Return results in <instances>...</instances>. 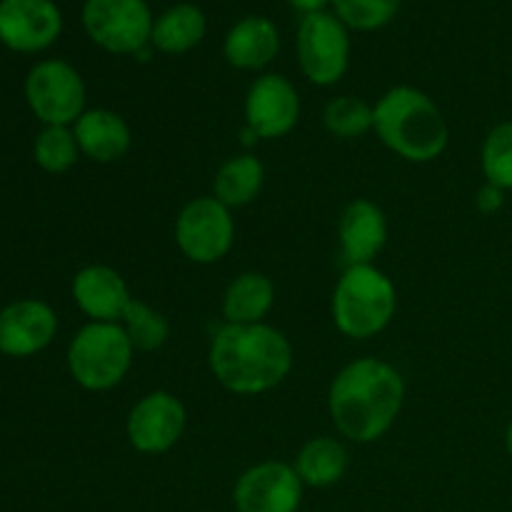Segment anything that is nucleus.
Segmentation results:
<instances>
[{
  "label": "nucleus",
  "instance_id": "obj_8",
  "mask_svg": "<svg viewBox=\"0 0 512 512\" xmlns=\"http://www.w3.org/2000/svg\"><path fill=\"white\" fill-rule=\"evenodd\" d=\"M235 240V220L228 205L215 195L195 198L180 210L175 223V243L180 253L198 265H213L230 253Z\"/></svg>",
  "mask_w": 512,
  "mask_h": 512
},
{
  "label": "nucleus",
  "instance_id": "obj_7",
  "mask_svg": "<svg viewBox=\"0 0 512 512\" xmlns=\"http://www.w3.org/2000/svg\"><path fill=\"white\" fill-rule=\"evenodd\" d=\"M25 100L43 125H75L85 113V83L65 60H40L25 78Z\"/></svg>",
  "mask_w": 512,
  "mask_h": 512
},
{
  "label": "nucleus",
  "instance_id": "obj_28",
  "mask_svg": "<svg viewBox=\"0 0 512 512\" xmlns=\"http://www.w3.org/2000/svg\"><path fill=\"white\" fill-rule=\"evenodd\" d=\"M505 203V190L495 188V185L485 183L483 188L478 190V195H475V205H478L480 213H498L500 208H503Z\"/></svg>",
  "mask_w": 512,
  "mask_h": 512
},
{
  "label": "nucleus",
  "instance_id": "obj_5",
  "mask_svg": "<svg viewBox=\"0 0 512 512\" xmlns=\"http://www.w3.org/2000/svg\"><path fill=\"white\" fill-rule=\"evenodd\" d=\"M133 343L120 323H88L68 345V370L75 383L93 393L123 383L133 365Z\"/></svg>",
  "mask_w": 512,
  "mask_h": 512
},
{
  "label": "nucleus",
  "instance_id": "obj_9",
  "mask_svg": "<svg viewBox=\"0 0 512 512\" xmlns=\"http://www.w3.org/2000/svg\"><path fill=\"white\" fill-rule=\"evenodd\" d=\"M298 63L305 78L313 85H335L350 65L348 28L335 13L305 15L298 25Z\"/></svg>",
  "mask_w": 512,
  "mask_h": 512
},
{
  "label": "nucleus",
  "instance_id": "obj_13",
  "mask_svg": "<svg viewBox=\"0 0 512 512\" xmlns=\"http://www.w3.org/2000/svg\"><path fill=\"white\" fill-rule=\"evenodd\" d=\"M63 15L53 0H0V43L15 53H40L58 40Z\"/></svg>",
  "mask_w": 512,
  "mask_h": 512
},
{
  "label": "nucleus",
  "instance_id": "obj_24",
  "mask_svg": "<svg viewBox=\"0 0 512 512\" xmlns=\"http://www.w3.org/2000/svg\"><path fill=\"white\" fill-rule=\"evenodd\" d=\"M125 335L130 338L135 350H143V353H150V350H158L168 343L170 338V323L163 313L150 308L143 300H135L125 310L123 320Z\"/></svg>",
  "mask_w": 512,
  "mask_h": 512
},
{
  "label": "nucleus",
  "instance_id": "obj_19",
  "mask_svg": "<svg viewBox=\"0 0 512 512\" xmlns=\"http://www.w3.org/2000/svg\"><path fill=\"white\" fill-rule=\"evenodd\" d=\"M275 303V285L263 273H243L228 285L223 295V318L230 325L265 323Z\"/></svg>",
  "mask_w": 512,
  "mask_h": 512
},
{
  "label": "nucleus",
  "instance_id": "obj_6",
  "mask_svg": "<svg viewBox=\"0 0 512 512\" xmlns=\"http://www.w3.org/2000/svg\"><path fill=\"white\" fill-rule=\"evenodd\" d=\"M153 13L145 0H85L83 28L95 45L115 55H138L150 45Z\"/></svg>",
  "mask_w": 512,
  "mask_h": 512
},
{
  "label": "nucleus",
  "instance_id": "obj_26",
  "mask_svg": "<svg viewBox=\"0 0 512 512\" xmlns=\"http://www.w3.org/2000/svg\"><path fill=\"white\" fill-rule=\"evenodd\" d=\"M483 175L490 185L512 190V120L498 123L483 143Z\"/></svg>",
  "mask_w": 512,
  "mask_h": 512
},
{
  "label": "nucleus",
  "instance_id": "obj_27",
  "mask_svg": "<svg viewBox=\"0 0 512 512\" xmlns=\"http://www.w3.org/2000/svg\"><path fill=\"white\" fill-rule=\"evenodd\" d=\"M403 0H333L335 15L350 30H380L398 15Z\"/></svg>",
  "mask_w": 512,
  "mask_h": 512
},
{
  "label": "nucleus",
  "instance_id": "obj_29",
  "mask_svg": "<svg viewBox=\"0 0 512 512\" xmlns=\"http://www.w3.org/2000/svg\"><path fill=\"white\" fill-rule=\"evenodd\" d=\"M295 10H300L303 15H313V13H323V8L333 0H288Z\"/></svg>",
  "mask_w": 512,
  "mask_h": 512
},
{
  "label": "nucleus",
  "instance_id": "obj_10",
  "mask_svg": "<svg viewBox=\"0 0 512 512\" xmlns=\"http://www.w3.org/2000/svg\"><path fill=\"white\" fill-rule=\"evenodd\" d=\"M188 413L173 393L155 390L133 405L125 423L130 445L143 455H163L183 438Z\"/></svg>",
  "mask_w": 512,
  "mask_h": 512
},
{
  "label": "nucleus",
  "instance_id": "obj_12",
  "mask_svg": "<svg viewBox=\"0 0 512 512\" xmlns=\"http://www.w3.org/2000/svg\"><path fill=\"white\" fill-rule=\"evenodd\" d=\"M300 118V95L285 75L265 73L248 88L245 95V128L258 140L285 138L293 133Z\"/></svg>",
  "mask_w": 512,
  "mask_h": 512
},
{
  "label": "nucleus",
  "instance_id": "obj_21",
  "mask_svg": "<svg viewBox=\"0 0 512 512\" xmlns=\"http://www.w3.org/2000/svg\"><path fill=\"white\" fill-rule=\"evenodd\" d=\"M265 183V168L255 155L243 153L225 160L213 180V195L223 205L233 208H245L260 195Z\"/></svg>",
  "mask_w": 512,
  "mask_h": 512
},
{
  "label": "nucleus",
  "instance_id": "obj_1",
  "mask_svg": "<svg viewBox=\"0 0 512 512\" xmlns=\"http://www.w3.org/2000/svg\"><path fill=\"white\" fill-rule=\"evenodd\" d=\"M405 403V380L380 358H358L345 365L328 390L330 420L350 443L370 445L398 420Z\"/></svg>",
  "mask_w": 512,
  "mask_h": 512
},
{
  "label": "nucleus",
  "instance_id": "obj_30",
  "mask_svg": "<svg viewBox=\"0 0 512 512\" xmlns=\"http://www.w3.org/2000/svg\"><path fill=\"white\" fill-rule=\"evenodd\" d=\"M505 448H508V455L512 458V423L508 425V430H505Z\"/></svg>",
  "mask_w": 512,
  "mask_h": 512
},
{
  "label": "nucleus",
  "instance_id": "obj_11",
  "mask_svg": "<svg viewBox=\"0 0 512 512\" xmlns=\"http://www.w3.org/2000/svg\"><path fill=\"white\" fill-rule=\"evenodd\" d=\"M303 488V480L293 465L268 460L240 475L233 490V503L238 512H298Z\"/></svg>",
  "mask_w": 512,
  "mask_h": 512
},
{
  "label": "nucleus",
  "instance_id": "obj_22",
  "mask_svg": "<svg viewBox=\"0 0 512 512\" xmlns=\"http://www.w3.org/2000/svg\"><path fill=\"white\" fill-rule=\"evenodd\" d=\"M293 468L308 488H330L340 483L348 470V450L340 440L313 438L300 448Z\"/></svg>",
  "mask_w": 512,
  "mask_h": 512
},
{
  "label": "nucleus",
  "instance_id": "obj_23",
  "mask_svg": "<svg viewBox=\"0 0 512 512\" xmlns=\"http://www.w3.org/2000/svg\"><path fill=\"white\" fill-rule=\"evenodd\" d=\"M78 140L68 125H43L33 145V158L45 173H65L78 163Z\"/></svg>",
  "mask_w": 512,
  "mask_h": 512
},
{
  "label": "nucleus",
  "instance_id": "obj_2",
  "mask_svg": "<svg viewBox=\"0 0 512 512\" xmlns=\"http://www.w3.org/2000/svg\"><path fill=\"white\" fill-rule=\"evenodd\" d=\"M210 370L228 393L263 395L293 370V345L268 323H225L210 340Z\"/></svg>",
  "mask_w": 512,
  "mask_h": 512
},
{
  "label": "nucleus",
  "instance_id": "obj_16",
  "mask_svg": "<svg viewBox=\"0 0 512 512\" xmlns=\"http://www.w3.org/2000/svg\"><path fill=\"white\" fill-rule=\"evenodd\" d=\"M338 240L348 265H370L388 243L385 213L368 198L345 205L338 220Z\"/></svg>",
  "mask_w": 512,
  "mask_h": 512
},
{
  "label": "nucleus",
  "instance_id": "obj_20",
  "mask_svg": "<svg viewBox=\"0 0 512 512\" xmlns=\"http://www.w3.org/2000/svg\"><path fill=\"white\" fill-rule=\"evenodd\" d=\"M205 33H208V20L203 10L193 3H178L155 18L150 45L160 53L180 55L193 50L205 38Z\"/></svg>",
  "mask_w": 512,
  "mask_h": 512
},
{
  "label": "nucleus",
  "instance_id": "obj_18",
  "mask_svg": "<svg viewBox=\"0 0 512 512\" xmlns=\"http://www.w3.org/2000/svg\"><path fill=\"white\" fill-rule=\"evenodd\" d=\"M280 35L270 18L248 15L228 30L223 55L238 70H263L278 58Z\"/></svg>",
  "mask_w": 512,
  "mask_h": 512
},
{
  "label": "nucleus",
  "instance_id": "obj_4",
  "mask_svg": "<svg viewBox=\"0 0 512 512\" xmlns=\"http://www.w3.org/2000/svg\"><path fill=\"white\" fill-rule=\"evenodd\" d=\"M398 310V290L380 268L348 265L330 300L333 323L345 338L368 340L383 333Z\"/></svg>",
  "mask_w": 512,
  "mask_h": 512
},
{
  "label": "nucleus",
  "instance_id": "obj_25",
  "mask_svg": "<svg viewBox=\"0 0 512 512\" xmlns=\"http://www.w3.org/2000/svg\"><path fill=\"white\" fill-rule=\"evenodd\" d=\"M323 123L330 135L343 140H353L373 130V105L355 95H340L325 105Z\"/></svg>",
  "mask_w": 512,
  "mask_h": 512
},
{
  "label": "nucleus",
  "instance_id": "obj_3",
  "mask_svg": "<svg viewBox=\"0 0 512 512\" xmlns=\"http://www.w3.org/2000/svg\"><path fill=\"white\" fill-rule=\"evenodd\" d=\"M373 130L380 143L408 163H433L448 148V123L423 90L390 88L373 105Z\"/></svg>",
  "mask_w": 512,
  "mask_h": 512
},
{
  "label": "nucleus",
  "instance_id": "obj_17",
  "mask_svg": "<svg viewBox=\"0 0 512 512\" xmlns=\"http://www.w3.org/2000/svg\"><path fill=\"white\" fill-rule=\"evenodd\" d=\"M75 140L85 158L95 160L100 165L118 163L130 150L133 135L123 115L108 108H90L75 120L73 125Z\"/></svg>",
  "mask_w": 512,
  "mask_h": 512
},
{
  "label": "nucleus",
  "instance_id": "obj_14",
  "mask_svg": "<svg viewBox=\"0 0 512 512\" xmlns=\"http://www.w3.org/2000/svg\"><path fill=\"white\" fill-rule=\"evenodd\" d=\"M58 333L55 310L43 300H15L0 310V353L30 358L53 343Z\"/></svg>",
  "mask_w": 512,
  "mask_h": 512
},
{
  "label": "nucleus",
  "instance_id": "obj_15",
  "mask_svg": "<svg viewBox=\"0 0 512 512\" xmlns=\"http://www.w3.org/2000/svg\"><path fill=\"white\" fill-rule=\"evenodd\" d=\"M73 300L90 323H120L133 303L128 283L118 270L108 265H88L73 278Z\"/></svg>",
  "mask_w": 512,
  "mask_h": 512
}]
</instances>
